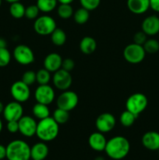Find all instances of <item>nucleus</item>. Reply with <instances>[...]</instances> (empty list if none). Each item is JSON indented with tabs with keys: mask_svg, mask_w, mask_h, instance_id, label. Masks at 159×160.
Wrapping results in <instances>:
<instances>
[{
	"mask_svg": "<svg viewBox=\"0 0 159 160\" xmlns=\"http://www.w3.org/2000/svg\"><path fill=\"white\" fill-rule=\"evenodd\" d=\"M130 144L123 136H115L107 141L105 151L106 154L111 159L115 160L123 159L129 154Z\"/></svg>",
	"mask_w": 159,
	"mask_h": 160,
	"instance_id": "f257e3e1",
	"label": "nucleus"
},
{
	"mask_svg": "<svg viewBox=\"0 0 159 160\" xmlns=\"http://www.w3.org/2000/svg\"><path fill=\"white\" fill-rule=\"evenodd\" d=\"M59 132V124L53 117L40 120L37 123L36 135L41 142H51L57 138Z\"/></svg>",
	"mask_w": 159,
	"mask_h": 160,
	"instance_id": "f03ea898",
	"label": "nucleus"
},
{
	"mask_svg": "<svg viewBox=\"0 0 159 160\" xmlns=\"http://www.w3.org/2000/svg\"><path fill=\"white\" fill-rule=\"evenodd\" d=\"M6 159L8 160H29L31 147L23 140H14L6 146Z\"/></svg>",
	"mask_w": 159,
	"mask_h": 160,
	"instance_id": "7ed1b4c3",
	"label": "nucleus"
},
{
	"mask_svg": "<svg viewBox=\"0 0 159 160\" xmlns=\"http://www.w3.org/2000/svg\"><path fill=\"white\" fill-rule=\"evenodd\" d=\"M148 99L143 93L137 92L131 95L126 102V110L138 117L147 107Z\"/></svg>",
	"mask_w": 159,
	"mask_h": 160,
	"instance_id": "20e7f679",
	"label": "nucleus"
},
{
	"mask_svg": "<svg viewBox=\"0 0 159 160\" xmlns=\"http://www.w3.org/2000/svg\"><path fill=\"white\" fill-rule=\"evenodd\" d=\"M57 28L54 18L48 15L38 17L34 23V30L37 34L46 36L51 34Z\"/></svg>",
	"mask_w": 159,
	"mask_h": 160,
	"instance_id": "39448f33",
	"label": "nucleus"
},
{
	"mask_svg": "<svg viewBox=\"0 0 159 160\" xmlns=\"http://www.w3.org/2000/svg\"><path fill=\"white\" fill-rule=\"evenodd\" d=\"M123 56L126 62L131 64L140 63L146 56L143 45L132 43L128 45L123 51Z\"/></svg>",
	"mask_w": 159,
	"mask_h": 160,
	"instance_id": "423d86ee",
	"label": "nucleus"
},
{
	"mask_svg": "<svg viewBox=\"0 0 159 160\" xmlns=\"http://www.w3.org/2000/svg\"><path fill=\"white\" fill-rule=\"evenodd\" d=\"M79 102V97L77 94L73 91H63L56 99L58 108L70 111L73 110L77 106Z\"/></svg>",
	"mask_w": 159,
	"mask_h": 160,
	"instance_id": "0eeeda50",
	"label": "nucleus"
},
{
	"mask_svg": "<svg viewBox=\"0 0 159 160\" xmlns=\"http://www.w3.org/2000/svg\"><path fill=\"white\" fill-rule=\"evenodd\" d=\"M12 55L15 60L21 65H30L34 61V52L26 45H19L16 46Z\"/></svg>",
	"mask_w": 159,
	"mask_h": 160,
	"instance_id": "6e6552de",
	"label": "nucleus"
},
{
	"mask_svg": "<svg viewBox=\"0 0 159 160\" xmlns=\"http://www.w3.org/2000/svg\"><path fill=\"white\" fill-rule=\"evenodd\" d=\"M10 93L15 101L23 103L27 101L31 96L30 86L25 84L22 81H18L12 84L10 88Z\"/></svg>",
	"mask_w": 159,
	"mask_h": 160,
	"instance_id": "1a4fd4ad",
	"label": "nucleus"
},
{
	"mask_svg": "<svg viewBox=\"0 0 159 160\" xmlns=\"http://www.w3.org/2000/svg\"><path fill=\"white\" fill-rule=\"evenodd\" d=\"M52 82L56 88L63 92L69 90L73 83V78L70 72L61 68L54 73Z\"/></svg>",
	"mask_w": 159,
	"mask_h": 160,
	"instance_id": "9d476101",
	"label": "nucleus"
},
{
	"mask_svg": "<svg viewBox=\"0 0 159 160\" xmlns=\"http://www.w3.org/2000/svg\"><path fill=\"white\" fill-rule=\"evenodd\" d=\"M55 91L49 84L39 85L34 92V98L37 102L48 106L51 104L55 99Z\"/></svg>",
	"mask_w": 159,
	"mask_h": 160,
	"instance_id": "9b49d317",
	"label": "nucleus"
},
{
	"mask_svg": "<svg viewBox=\"0 0 159 160\" xmlns=\"http://www.w3.org/2000/svg\"><path fill=\"white\" fill-rule=\"evenodd\" d=\"M2 114L7 122L18 121L23 116V108L21 103L14 100L5 106Z\"/></svg>",
	"mask_w": 159,
	"mask_h": 160,
	"instance_id": "f8f14e48",
	"label": "nucleus"
},
{
	"mask_svg": "<svg viewBox=\"0 0 159 160\" xmlns=\"http://www.w3.org/2000/svg\"><path fill=\"white\" fill-rule=\"evenodd\" d=\"M19 132L26 138H31L36 134L37 123L34 117L23 116L18 120Z\"/></svg>",
	"mask_w": 159,
	"mask_h": 160,
	"instance_id": "ddd939ff",
	"label": "nucleus"
},
{
	"mask_svg": "<svg viewBox=\"0 0 159 160\" xmlns=\"http://www.w3.org/2000/svg\"><path fill=\"white\" fill-rule=\"evenodd\" d=\"M116 120L112 114L109 112H104L98 117L95 121V126L99 132L105 134L113 130L115 128Z\"/></svg>",
	"mask_w": 159,
	"mask_h": 160,
	"instance_id": "4468645a",
	"label": "nucleus"
},
{
	"mask_svg": "<svg viewBox=\"0 0 159 160\" xmlns=\"http://www.w3.org/2000/svg\"><path fill=\"white\" fill-rule=\"evenodd\" d=\"M142 31L147 36H154L159 33V17L156 15L148 16L142 22Z\"/></svg>",
	"mask_w": 159,
	"mask_h": 160,
	"instance_id": "2eb2a0df",
	"label": "nucleus"
},
{
	"mask_svg": "<svg viewBox=\"0 0 159 160\" xmlns=\"http://www.w3.org/2000/svg\"><path fill=\"white\" fill-rule=\"evenodd\" d=\"M62 58L59 53L51 52L47 55L44 60V67L50 73H55L62 68Z\"/></svg>",
	"mask_w": 159,
	"mask_h": 160,
	"instance_id": "dca6fc26",
	"label": "nucleus"
},
{
	"mask_svg": "<svg viewBox=\"0 0 159 160\" xmlns=\"http://www.w3.org/2000/svg\"><path fill=\"white\" fill-rule=\"evenodd\" d=\"M142 144L147 149L157 151L159 149V133L153 131L146 132L142 137Z\"/></svg>",
	"mask_w": 159,
	"mask_h": 160,
	"instance_id": "f3484780",
	"label": "nucleus"
},
{
	"mask_svg": "<svg viewBox=\"0 0 159 160\" xmlns=\"http://www.w3.org/2000/svg\"><path fill=\"white\" fill-rule=\"evenodd\" d=\"M88 144L90 148L97 152L104 151L107 140L104 134L101 132H94L89 136Z\"/></svg>",
	"mask_w": 159,
	"mask_h": 160,
	"instance_id": "a211bd4d",
	"label": "nucleus"
},
{
	"mask_svg": "<svg viewBox=\"0 0 159 160\" xmlns=\"http://www.w3.org/2000/svg\"><path fill=\"white\" fill-rule=\"evenodd\" d=\"M126 5L131 12L140 15L149 9L150 0H127Z\"/></svg>",
	"mask_w": 159,
	"mask_h": 160,
	"instance_id": "6ab92c4d",
	"label": "nucleus"
},
{
	"mask_svg": "<svg viewBox=\"0 0 159 160\" xmlns=\"http://www.w3.org/2000/svg\"><path fill=\"white\" fill-rule=\"evenodd\" d=\"M48 147L45 142H37L31 147V158L34 160H44L48 156Z\"/></svg>",
	"mask_w": 159,
	"mask_h": 160,
	"instance_id": "aec40b11",
	"label": "nucleus"
},
{
	"mask_svg": "<svg viewBox=\"0 0 159 160\" xmlns=\"http://www.w3.org/2000/svg\"><path fill=\"white\" fill-rule=\"evenodd\" d=\"M97 48V42L94 38L90 36H85L80 42V49L81 52L85 55H90Z\"/></svg>",
	"mask_w": 159,
	"mask_h": 160,
	"instance_id": "412c9836",
	"label": "nucleus"
},
{
	"mask_svg": "<svg viewBox=\"0 0 159 160\" xmlns=\"http://www.w3.org/2000/svg\"><path fill=\"white\" fill-rule=\"evenodd\" d=\"M32 112L34 117L38 119L39 120L47 118L50 115V110L48 106L39 102H37L33 106Z\"/></svg>",
	"mask_w": 159,
	"mask_h": 160,
	"instance_id": "4be33fe9",
	"label": "nucleus"
},
{
	"mask_svg": "<svg viewBox=\"0 0 159 160\" xmlns=\"http://www.w3.org/2000/svg\"><path fill=\"white\" fill-rule=\"evenodd\" d=\"M50 35L51 42L56 46H62L66 42V34L62 28H56Z\"/></svg>",
	"mask_w": 159,
	"mask_h": 160,
	"instance_id": "5701e85b",
	"label": "nucleus"
},
{
	"mask_svg": "<svg viewBox=\"0 0 159 160\" xmlns=\"http://www.w3.org/2000/svg\"><path fill=\"white\" fill-rule=\"evenodd\" d=\"M57 0H37V6L40 12L48 13L54 10L57 6Z\"/></svg>",
	"mask_w": 159,
	"mask_h": 160,
	"instance_id": "b1692460",
	"label": "nucleus"
},
{
	"mask_svg": "<svg viewBox=\"0 0 159 160\" xmlns=\"http://www.w3.org/2000/svg\"><path fill=\"white\" fill-rule=\"evenodd\" d=\"M89 18H90V11L83 7L77 9L73 13V19L77 24H84L88 21Z\"/></svg>",
	"mask_w": 159,
	"mask_h": 160,
	"instance_id": "393cba45",
	"label": "nucleus"
},
{
	"mask_svg": "<svg viewBox=\"0 0 159 160\" xmlns=\"http://www.w3.org/2000/svg\"><path fill=\"white\" fill-rule=\"evenodd\" d=\"M25 9L26 7L20 2L11 3L9 6V12L15 19H21L25 17Z\"/></svg>",
	"mask_w": 159,
	"mask_h": 160,
	"instance_id": "a878e982",
	"label": "nucleus"
},
{
	"mask_svg": "<svg viewBox=\"0 0 159 160\" xmlns=\"http://www.w3.org/2000/svg\"><path fill=\"white\" fill-rule=\"evenodd\" d=\"M52 117L59 125L65 124L70 119V112L65 109L57 107V109H55L53 112Z\"/></svg>",
	"mask_w": 159,
	"mask_h": 160,
	"instance_id": "bb28decb",
	"label": "nucleus"
},
{
	"mask_svg": "<svg viewBox=\"0 0 159 160\" xmlns=\"http://www.w3.org/2000/svg\"><path fill=\"white\" fill-rule=\"evenodd\" d=\"M137 117H138L136 116L135 114L132 113V112H129V111L128 110H126L124 111V112H122L121 115H120V123H121L123 127L129 128V127H131L132 125H133L134 122L136 121Z\"/></svg>",
	"mask_w": 159,
	"mask_h": 160,
	"instance_id": "cd10ccee",
	"label": "nucleus"
},
{
	"mask_svg": "<svg viewBox=\"0 0 159 160\" xmlns=\"http://www.w3.org/2000/svg\"><path fill=\"white\" fill-rule=\"evenodd\" d=\"M58 16L61 19L67 20L73 16V8L71 4H60L57 8Z\"/></svg>",
	"mask_w": 159,
	"mask_h": 160,
	"instance_id": "c85d7f7f",
	"label": "nucleus"
},
{
	"mask_svg": "<svg viewBox=\"0 0 159 160\" xmlns=\"http://www.w3.org/2000/svg\"><path fill=\"white\" fill-rule=\"evenodd\" d=\"M51 73L45 68L41 69L36 73V81L39 85L42 84H48L51 81Z\"/></svg>",
	"mask_w": 159,
	"mask_h": 160,
	"instance_id": "c756f323",
	"label": "nucleus"
},
{
	"mask_svg": "<svg viewBox=\"0 0 159 160\" xmlns=\"http://www.w3.org/2000/svg\"><path fill=\"white\" fill-rule=\"evenodd\" d=\"M143 46L146 53L149 54H154L159 51V42L156 39H147Z\"/></svg>",
	"mask_w": 159,
	"mask_h": 160,
	"instance_id": "7c9ffc66",
	"label": "nucleus"
},
{
	"mask_svg": "<svg viewBox=\"0 0 159 160\" xmlns=\"http://www.w3.org/2000/svg\"><path fill=\"white\" fill-rule=\"evenodd\" d=\"M39 10L37 5H30L25 9V17L28 20H36L38 17Z\"/></svg>",
	"mask_w": 159,
	"mask_h": 160,
	"instance_id": "2f4dec72",
	"label": "nucleus"
},
{
	"mask_svg": "<svg viewBox=\"0 0 159 160\" xmlns=\"http://www.w3.org/2000/svg\"><path fill=\"white\" fill-rule=\"evenodd\" d=\"M10 52L6 48H0V67H5L10 62Z\"/></svg>",
	"mask_w": 159,
	"mask_h": 160,
	"instance_id": "473e14b6",
	"label": "nucleus"
},
{
	"mask_svg": "<svg viewBox=\"0 0 159 160\" xmlns=\"http://www.w3.org/2000/svg\"><path fill=\"white\" fill-rule=\"evenodd\" d=\"M81 6L89 11L96 9L101 3V0H80Z\"/></svg>",
	"mask_w": 159,
	"mask_h": 160,
	"instance_id": "72a5a7b5",
	"label": "nucleus"
},
{
	"mask_svg": "<svg viewBox=\"0 0 159 160\" xmlns=\"http://www.w3.org/2000/svg\"><path fill=\"white\" fill-rule=\"evenodd\" d=\"M21 81L28 86L32 85L36 81V73L33 70H26L23 73Z\"/></svg>",
	"mask_w": 159,
	"mask_h": 160,
	"instance_id": "f704fd0d",
	"label": "nucleus"
},
{
	"mask_svg": "<svg viewBox=\"0 0 159 160\" xmlns=\"http://www.w3.org/2000/svg\"><path fill=\"white\" fill-rule=\"evenodd\" d=\"M147 40V35L143 31H138L133 36V43L137 45H143Z\"/></svg>",
	"mask_w": 159,
	"mask_h": 160,
	"instance_id": "c9c22d12",
	"label": "nucleus"
},
{
	"mask_svg": "<svg viewBox=\"0 0 159 160\" xmlns=\"http://www.w3.org/2000/svg\"><path fill=\"white\" fill-rule=\"evenodd\" d=\"M75 67V62L73 59L71 58H67L62 60V69L67 70V71L70 72L73 70Z\"/></svg>",
	"mask_w": 159,
	"mask_h": 160,
	"instance_id": "e433bc0d",
	"label": "nucleus"
},
{
	"mask_svg": "<svg viewBox=\"0 0 159 160\" xmlns=\"http://www.w3.org/2000/svg\"><path fill=\"white\" fill-rule=\"evenodd\" d=\"M7 131L9 133L15 134V133L19 131V123L18 121H8L7 125H6Z\"/></svg>",
	"mask_w": 159,
	"mask_h": 160,
	"instance_id": "4c0bfd02",
	"label": "nucleus"
},
{
	"mask_svg": "<svg viewBox=\"0 0 159 160\" xmlns=\"http://www.w3.org/2000/svg\"><path fill=\"white\" fill-rule=\"evenodd\" d=\"M150 8L155 12H159V0H150Z\"/></svg>",
	"mask_w": 159,
	"mask_h": 160,
	"instance_id": "58836bf2",
	"label": "nucleus"
},
{
	"mask_svg": "<svg viewBox=\"0 0 159 160\" xmlns=\"http://www.w3.org/2000/svg\"><path fill=\"white\" fill-rule=\"evenodd\" d=\"M5 158H6V147L0 145V160L4 159Z\"/></svg>",
	"mask_w": 159,
	"mask_h": 160,
	"instance_id": "ea45409f",
	"label": "nucleus"
},
{
	"mask_svg": "<svg viewBox=\"0 0 159 160\" xmlns=\"http://www.w3.org/2000/svg\"><path fill=\"white\" fill-rule=\"evenodd\" d=\"M6 45H7V44H6V40L0 38V48H6Z\"/></svg>",
	"mask_w": 159,
	"mask_h": 160,
	"instance_id": "a19ab883",
	"label": "nucleus"
},
{
	"mask_svg": "<svg viewBox=\"0 0 159 160\" xmlns=\"http://www.w3.org/2000/svg\"><path fill=\"white\" fill-rule=\"evenodd\" d=\"M60 4H71L74 0H57Z\"/></svg>",
	"mask_w": 159,
	"mask_h": 160,
	"instance_id": "79ce46f5",
	"label": "nucleus"
},
{
	"mask_svg": "<svg viewBox=\"0 0 159 160\" xmlns=\"http://www.w3.org/2000/svg\"><path fill=\"white\" fill-rule=\"evenodd\" d=\"M4 105L2 102H0V114H2L3 112V110H4Z\"/></svg>",
	"mask_w": 159,
	"mask_h": 160,
	"instance_id": "37998d69",
	"label": "nucleus"
},
{
	"mask_svg": "<svg viewBox=\"0 0 159 160\" xmlns=\"http://www.w3.org/2000/svg\"><path fill=\"white\" fill-rule=\"evenodd\" d=\"M5 1H6L7 2L9 3H13V2H20V0H5Z\"/></svg>",
	"mask_w": 159,
	"mask_h": 160,
	"instance_id": "c03bdc74",
	"label": "nucleus"
},
{
	"mask_svg": "<svg viewBox=\"0 0 159 160\" xmlns=\"http://www.w3.org/2000/svg\"><path fill=\"white\" fill-rule=\"evenodd\" d=\"M2 120L0 119V133L2 132Z\"/></svg>",
	"mask_w": 159,
	"mask_h": 160,
	"instance_id": "a18cd8bd",
	"label": "nucleus"
},
{
	"mask_svg": "<svg viewBox=\"0 0 159 160\" xmlns=\"http://www.w3.org/2000/svg\"><path fill=\"white\" fill-rule=\"evenodd\" d=\"M95 160H104V158L101 157V156H99V157H97L96 159H95Z\"/></svg>",
	"mask_w": 159,
	"mask_h": 160,
	"instance_id": "49530a36",
	"label": "nucleus"
},
{
	"mask_svg": "<svg viewBox=\"0 0 159 160\" xmlns=\"http://www.w3.org/2000/svg\"><path fill=\"white\" fill-rule=\"evenodd\" d=\"M1 5H2V0H0V6H1Z\"/></svg>",
	"mask_w": 159,
	"mask_h": 160,
	"instance_id": "de8ad7c7",
	"label": "nucleus"
},
{
	"mask_svg": "<svg viewBox=\"0 0 159 160\" xmlns=\"http://www.w3.org/2000/svg\"><path fill=\"white\" fill-rule=\"evenodd\" d=\"M157 151H158V154H159V149H158V150H157Z\"/></svg>",
	"mask_w": 159,
	"mask_h": 160,
	"instance_id": "09e8293b",
	"label": "nucleus"
},
{
	"mask_svg": "<svg viewBox=\"0 0 159 160\" xmlns=\"http://www.w3.org/2000/svg\"><path fill=\"white\" fill-rule=\"evenodd\" d=\"M33 160H34V159H33Z\"/></svg>",
	"mask_w": 159,
	"mask_h": 160,
	"instance_id": "8fccbe9b",
	"label": "nucleus"
}]
</instances>
